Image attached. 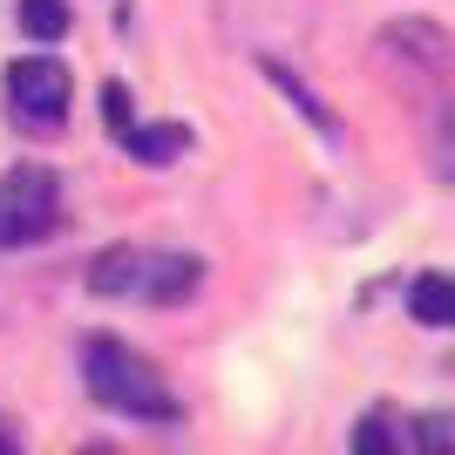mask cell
<instances>
[{
    "label": "cell",
    "instance_id": "cell-1",
    "mask_svg": "<svg viewBox=\"0 0 455 455\" xmlns=\"http://www.w3.org/2000/svg\"><path fill=\"white\" fill-rule=\"evenodd\" d=\"M82 387H89L95 408H109L123 421H150V428H177L184 421V401L164 380V367L150 354H136L130 340H116V333H89L82 340Z\"/></svg>",
    "mask_w": 455,
    "mask_h": 455
},
{
    "label": "cell",
    "instance_id": "cell-2",
    "mask_svg": "<svg viewBox=\"0 0 455 455\" xmlns=\"http://www.w3.org/2000/svg\"><path fill=\"white\" fill-rule=\"evenodd\" d=\"M204 285V259L197 251H143V245H116L89 266L95 299H143V306H184Z\"/></svg>",
    "mask_w": 455,
    "mask_h": 455
},
{
    "label": "cell",
    "instance_id": "cell-3",
    "mask_svg": "<svg viewBox=\"0 0 455 455\" xmlns=\"http://www.w3.org/2000/svg\"><path fill=\"white\" fill-rule=\"evenodd\" d=\"M61 231V177L48 164H14L0 171V251L41 245Z\"/></svg>",
    "mask_w": 455,
    "mask_h": 455
},
{
    "label": "cell",
    "instance_id": "cell-4",
    "mask_svg": "<svg viewBox=\"0 0 455 455\" xmlns=\"http://www.w3.org/2000/svg\"><path fill=\"white\" fill-rule=\"evenodd\" d=\"M68 95H76V76L55 55L7 61V109H14L20 130H61L68 123Z\"/></svg>",
    "mask_w": 455,
    "mask_h": 455
},
{
    "label": "cell",
    "instance_id": "cell-5",
    "mask_svg": "<svg viewBox=\"0 0 455 455\" xmlns=\"http://www.w3.org/2000/svg\"><path fill=\"white\" fill-rule=\"evenodd\" d=\"M123 150H130L143 171H164V164H177V156L190 150V130L184 123H130V130H123Z\"/></svg>",
    "mask_w": 455,
    "mask_h": 455
},
{
    "label": "cell",
    "instance_id": "cell-6",
    "mask_svg": "<svg viewBox=\"0 0 455 455\" xmlns=\"http://www.w3.org/2000/svg\"><path fill=\"white\" fill-rule=\"evenodd\" d=\"M408 313H415L421 326H455V279L421 272V279L408 285Z\"/></svg>",
    "mask_w": 455,
    "mask_h": 455
},
{
    "label": "cell",
    "instance_id": "cell-7",
    "mask_svg": "<svg viewBox=\"0 0 455 455\" xmlns=\"http://www.w3.org/2000/svg\"><path fill=\"white\" fill-rule=\"evenodd\" d=\"M20 35L28 41H61L68 35V0H20Z\"/></svg>",
    "mask_w": 455,
    "mask_h": 455
},
{
    "label": "cell",
    "instance_id": "cell-8",
    "mask_svg": "<svg viewBox=\"0 0 455 455\" xmlns=\"http://www.w3.org/2000/svg\"><path fill=\"white\" fill-rule=\"evenodd\" d=\"M354 449H361V455H374V449H408V428H401L387 408H367L361 428H354Z\"/></svg>",
    "mask_w": 455,
    "mask_h": 455
},
{
    "label": "cell",
    "instance_id": "cell-9",
    "mask_svg": "<svg viewBox=\"0 0 455 455\" xmlns=\"http://www.w3.org/2000/svg\"><path fill=\"white\" fill-rule=\"evenodd\" d=\"M266 76H272V82H279V89H285V95H292V102H299V109H306V123H313V130H333V116H326L320 102H313V95H306L299 82H292V68H279V61H266Z\"/></svg>",
    "mask_w": 455,
    "mask_h": 455
},
{
    "label": "cell",
    "instance_id": "cell-10",
    "mask_svg": "<svg viewBox=\"0 0 455 455\" xmlns=\"http://www.w3.org/2000/svg\"><path fill=\"white\" fill-rule=\"evenodd\" d=\"M102 123H109L116 136L136 123V116H130V89H123V82H102Z\"/></svg>",
    "mask_w": 455,
    "mask_h": 455
},
{
    "label": "cell",
    "instance_id": "cell-11",
    "mask_svg": "<svg viewBox=\"0 0 455 455\" xmlns=\"http://www.w3.org/2000/svg\"><path fill=\"white\" fill-rule=\"evenodd\" d=\"M0 455H14V435H0Z\"/></svg>",
    "mask_w": 455,
    "mask_h": 455
}]
</instances>
